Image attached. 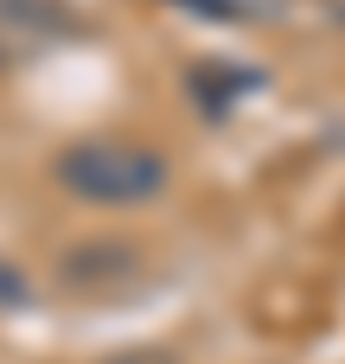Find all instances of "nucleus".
Listing matches in <instances>:
<instances>
[{"label":"nucleus","instance_id":"nucleus-5","mask_svg":"<svg viewBox=\"0 0 345 364\" xmlns=\"http://www.w3.org/2000/svg\"><path fill=\"white\" fill-rule=\"evenodd\" d=\"M109 364H173L166 352H122V358H109Z\"/></svg>","mask_w":345,"mask_h":364},{"label":"nucleus","instance_id":"nucleus-3","mask_svg":"<svg viewBox=\"0 0 345 364\" xmlns=\"http://www.w3.org/2000/svg\"><path fill=\"white\" fill-rule=\"evenodd\" d=\"M179 6H198V13H211V19H243L250 6H237V0H179Z\"/></svg>","mask_w":345,"mask_h":364},{"label":"nucleus","instance_id":"nucleus-2","mask_svg":"<svg viewBox=\"0 0 345 364\" xmlns=\"http://www.w3.org/2000/svg\"><path fill=\"white\" fill-rule=\"evenodd\" d=\"M141 269V250L134 243H77L64 256V282L70 288H115Z\"/></svg>","mask_w":345,"mask_h":364},{"label":"nucleus","instance_id":"nucleus-1","mask_svg":"<svg viewBox=\"0 0 345 364\" xmlns=\"http://www.w3.org/2000/svg\"><path fill=\"white\" fill-rule=\"evenodd\" d=\"M58 179L83 205L122 211V205H154L166 192V160L134 141H77L58 154Z\"/></svg>","mask_w":345,"mask_h":364},{"label":"nucleus","instance_id":"nucleus-4","mask_svg":"<svg viewBox=\"0 0 345 364\" xmlns=\"http://www.w3.org/2000/svg\"><path fill=\"white\" fill-rule=\"evenodd\" d=\"M0 301H6V307H26V282H19L6 262H0Z\"/></svg>","mask_w":345,"mask_h":364}]
</instances>
